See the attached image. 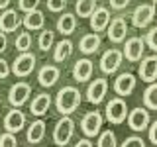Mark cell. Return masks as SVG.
I'll return each instance as SVG.
<instances>
[{"instance_id": "6da1fadb", "label": "cell", "mask_w": 157, "mask_h": 147, "mask_svg": "<svg viewBox=\"0 0 157 147\" xmlns=\"http://www.w3.org/2000/svg\"><path fill=\"white\" fill-rule=\"evenodd\" d=\"M81 90H78L77 86H63L61 90L57 92V98H55V108L59 114L63 116H71L73 112L78 110V106H81Z\"/></svg>"}, {"instance_id": "7a4b0ae2", "label": "cell", "mask_w": 157, "mask_h": 147, "mask_svg": "<svg viewBox=\"0 0 157 147\" xmlns=\"http://www.w3.org/2000/svg\"><path fill=\"white\" fill-rule=\"evenodd\" d=\"M73 135H75V122L71 116H63L53 130V143L59 147H65L73 139Z\"/></svg>"}, {"instance_id": "3957f363", "label": "cell", "mask_w": 157, "mask_h": 147, "mask_svg": "<svg viewBox=\"0 0 157 147\" xmlns=\"http://www.w3.org/2000/svg\"><path fill=\"white\" fill-rule=\"evenodd\" d=\"M104 112H106V120L114 126L128 120V104L122 96H116V98H112V100H108Z\"/></svg>"}, {"instance_id": "277c9868", "label": "cell", "mask_w": 157, "mask_h": 147, "mask_svg": "<svg viewBox=\"0 0 157 147\" xmlns=\"http://www.w3.org/2000/svg\"><path fill=\"white\" fill-rule=\"evenodd\" d=\"M102 124H104L102 114L98 110H90V112H86V114L82 116L81 130H82V134H85V137L90 139V137H96L102 131Z\"/></svg>"}, {"instance_id": "5b68a950", "label": "cell", "mask_w": 157, "mask_h": 147, "mask_svg": "<svg viewBox=\"0 0 157 147\" xmlns=\"http://www.w3.org/2000/svg\"><path fill=\"white\" fill-rule=\"evenodd\" d=\"M36 69V55L33 53H18V57L14 59L12 63V73L16 75L18 78H24V77H29Z\"/></svg>"}, {"instance_id": "8992f818", "label": "cell", "mask_w": 157, "mask_h": 147, "mask_svg": "<svg viewBox=\"0 0 157 147\" xmlns=\"http://www.w3.org/2000/svg\"><path fill=\"white\" fill-rule=\"evenodd\" d=\"M122 61H124V53H122L120 49L112 47V49H108V51L102 53V57H100V71L104 73V75H114L118 69H120Z\"/></svg>"}, {"instance_id": "52a82bcc", "label": "cell", "mask_w": 157, "mask_h": 147, "mask_svg": "<svg viewBox=\"0 0 157 147\" xmlns=\"http://www.w3.org/2000/svg\"><path fill=\"white\" fill-rule=\"evenodd\" d=\"M155 16H157V12H155V4L153 2L140 4V6L134 10V14H132V24H134V28L144 29V28H147L151 22H153Z\"/></svg>"}, {"instance_id": "ba28073f", "label": "cell", "mask_w": 157, "mask_h": 147, "mask_svg": "<svg viewBox=\"0 0 157 147\" xmlns=\"http://www.w3.org/2000/svg\"><path fill=\"white\" fill-rule=\"evenodd\" d=\"M29 94H32V86H29L28 82L20 81V82H16V85H12V88H10V92H8V102H10L14 108H22V106L29 100Z\"/></svg>"}, {"instance_id": "9c48e42d", "label": "cell", "mask_w": 157, "mask_h": 147, "mask_svg": "<svg viewBox=\"0 0 157 147\" xmlns=\"http://www.w3.org/2000/svg\"><path fill=\"white\" fill-rule=\"evenodd\" d=\"M144 49H145V41L144 37H130L124 41V57L130 63H137L144 59Z\"/></svg>"}, {"instance_id": "30bf717a", "label": "cell", "mask_w": 157, "mask_h": 147, "mask_svg": "<svg viewBox=\"0 0 157 147\" xmlns=\"http://www.w3.org/2000/svg\"><path fill=\"white\" fill-rule=\"evenodd\" d=\"M106 33H108V39L112 43H120V41H126V36H128V22L124 16H116L114 20H110L106 28Z\"/></svg>"}, {"instance_id": "8fae6325", "label": "cell", "mask_w": 157, "mask_h": 147, "mask_svg": "<svg viewBox=\"0 0 157 147\" xmlns=\"http://www.w3.org/2000/svg\"><path fill=\"white\" fill-rule=\"evenodd\" d=\"M106 92H108V81L106 78H94L86 88V100L90 104H100L106 98Z\"/></svg>"}, {"instance_id": "7c38bea8", "label": "cell", "mask_w": 157, "mask_h": 147, "mask_svg": "<svg viewBox=\"0 0 157 147\" xmlns=\"http://www.w3.org/2000/svg\"><path fill=\"white\" fill-rule=\"evenodd\" d=\"M128 126L134 131H144L147 126H149L151 118H149V110L147 108H134V110L128 114Z\"/></svg>"}, {"instance_id": "4fadbf2b", "label": "cell", "mask_w": 157, "mask_h": 147, "mask_svg": "<svg viewBox=\"0 0 157 147\" xmlns=\"http://www.w3.org/2000/svg\"><path fill=\"white\" fill-rule=\"evenodd\" d=\"M137 73H140V78L144 82H149V85L157 81V55H149V57L141 59Z\"/></svg>"}, {"instance_id": "5bb4252c", "label": "cell", "mask_w": 157, "mask_h": 147, "mask_svg": "<svg viewBox=\"0 0 157 147\" xmlns=\"http://www.w3.org/2000/svg\"><path fill=\"white\" fill-rule=\"evenodd\" d=\"M136 88V77L132 75V73H122V75L116 77L114 81V92L118 96H130L132 92H134Z\"/></svg>"}, {"instance_id": "9a60e30c", "label": "cell", "mask_w": 157, "mask_h": 147, "mask_svg": "<svg viewBox=\"0 0 157 147\" xmlns=\"http://www.w3.org/2000/svg\"><path fill=\"white\" fill-rule=\"evenodd\" d=\"M26 126V114L22 110H10L6 116H4V130L10 131V134H18V131L24 130Z\"/></svg>"}, {"instance_id": "2e32d148", "label": "cell", "mask_w": 157, "mask_h": 147, "mask_svg": "<svg viewBox=\"0 0 157 147\" xmlns=\"http://www.w3.org/2000/svg\"><path fill=\"white\" fill-rule=\"evenodd\" d=\"M22 26V18L16 10H2L0 14V32L10 33V32H16V29Z\"/></svg>"}, {"instance_id": "e0dca14e", "label": "cell", "mask_w": 157, "mask_h": 147, "mask_svg": "<svg viewBox=\"0 0 157 147\" xmlns=\"http://www.w3.org/2000/svg\"><path fill=\"white\" fill-rule=\"evenodd\" d=\"M110 10L104 8V6H96V10L92 12V16H90V28H92V32H96V33H100V32H104V29L108 28V24H110Z\"/></svg>"}, {"instance_id": "ac0fdd59", "label": "cell", "mask_w": 157, "mask_h": 147, "mask_svg": "<svg viewBox=\"0 0 157 147\" xmlns=\"http://www.w3.org/2000/svg\"><path fill=\"white\" fill-rule=\"evenodd\" d=\"M92 73H94V65H92L90 59H78L75 63V67H73V78H75L77 82H86L88 78L92 77Z\"/></svg>"}, {"instance_id": "d6986e66", "label": "cell", "mask_w": 157, "mask_h": 147, "mask_svg": "<svg viewBox=\"0 0 157 147\" xmlns=\"http://www.w3.org/2000/svg\"><path fill=\"white\" fill-rule=\"evenodd\" d=\"M59 75H61V73H59V69H57L55 65H43V67L37 71V82H39L41 86L49 88V86L57 85Z\"/></svg>"}, {"instance_id": "ffe728a7", "label": "cell", "mask_w": 157, "mask_h": 147, "mask_svg": "<svg viewBox=\"0 0 157 147\" xmlns=\"http://www.w3.org/2000/svg\"><path fill=\"white\" fill-rule=\"evenodd\" d=\"M49 106H51V96H49L47 92H39V94H36V98L29 102V112H32L33 116L41 118V116L47 114Z\"/></svg>"}, {"instance_id": "44dd1931", "label": "cell", "mask_w": 157, "mask_h": 147, "mask_svg": "<svg viewBox=\"0 0 157 147\" xmlns=\"http://www.w3.org/2000/svg\"><path fill=\"white\" fill-rule=\"evenodd\" d=\"M102 39L98 33H86V36L81 37V41H78V49H81V53H85V55H92V53L98 51V47H100Z\"/></svg>"}, {"instance_id": "7402d4cb", "label": "cell", "mask_w": 157, "mask_h": 147, "mask_svg": "<svg viewBox=\"0 0 157 147\" xmlns=\"http://www.w3.org/2000/svg\"><path fill=\"white\" fill-rule=\"evenodd\" d=\"M75 29H77V14L63 12L57 20V32L63 36H71Z\"/></svg>"}, {"instance_id": "603a6c76", "label": "cell", "mask_w": 157, "mask_h": 147, "mask_svg": "<svg viewBox=\"0 0 157 147\" xmlns=\"http://www.w3.org/2000/svg\"><path fill=\"white\" fill-rule=\"evenodd\" d=\"M45 122L43 120H36V122H32L28 127V141H29V145H37V143H41V139L45 137Z\"/></svg>"}, {"instance_id": "cb8c5ba5", "label": "cell", "mask_w": 157, "mask_h": 147, "mask_svg": "<svg viewBox=\"0 0 157 147\" xmlns=\"http://www.w3.org/2000/svg\"><path fill=\"white\" fill-rule=\"evenodd\" d=\"M22 24L26 26V29H29V32H36V29L43 28V24H45V16H43L41 10H32V12H28L26 16H24Z\"/></svg>"}, {"instance_id": "d4e9b609", "label": "cell", "mask_w": 157, "mask_h": 147, "mask_svg": "<svg viewBox=\"0 0 157 147\" xmlns=\"http://www.w3.org/2000/svg\"><path fill=\"white\" fill-rule=\"evenodd\" d=\"M71 53H73V41L71 39H61V41L53 47V59H55L57 63L67 61V59L71 57Z\"/></svg>"}, {"instance_id": "484cf974", "label": "cell", "mask_w": 157, "mask_h": 147, "mask_svg": "<svg viewBox=\"0 0 157 147\" xmlns=\"http://www.w3.org/2000/svg\"><path fill=\"white\" fill-rule=\"evenodd\" d=\"M96 10V0H77L75 2V14L81 18H90Z\"/></svg>"}, {"instance_id": "4316f807", "label": "cell", "mask_w": 157, "mask_h": 147, "mask_svg": "<svg viewBox=\"0 0 157 147\" xmlns=\"http://www.w3.org/2000/svg\"><path fill=\"white\" fill-rule=\"evenodd\" d=\"M144 104L147 110H157V82H151L144 90Z\"/></svg>"}, {"instance_id": "83f0119b", "label": "cell", "mask_w": 157, "mask_h": 147, "mask_svg": "<svg viewBox=\"0 0 157 147\" xmlns=\"http://www.w3.org/2000/svg\"><path fill=\"white\" fill-rule=\"evenodd\" d=\"M14 45H16L18 53H28L29 47H32V36H29V32H20V36L16 37Z\"/></svg>"}, {"instance_id": "f1b7e54d", "label": "cell", "mask_w": 157, "mask_h": 147, "mask_svg": "<svg viewBox=\"0 0 157 147\" xmlns=\"http://www.w3.org/2000/svg\"><path fill=\"white\" fill-rule=\"evenodd\" d=\"M98 147H118L116 134L112 130H104L98 135Z\"/></svg>"}, {"instance_id": "f546056e", "label": "cell", "mask_w": 157, "mask_h": 147, "mask_svg": "<svg viewBox=\"0 0 157 147\" xmlns=\"http://www.w3.org/2000/svg\"><path fill=\"white\" fill-rule=\"evenodd\" d=\"M53 41H55V36H53L51 29H43L41 33H39V39H37V45L41 51H49L53 45Z\"/></svg>"}, {"instance_id": "4dcf8cb0", "label": "cell", "mask_w": 157, "mask_h": 147, "mask_svg": "<svg viewBox=\"0 0 157 147\" xmlns=\"http://www.w3.org/2000/svg\"><path fill=\"white\" fill-rule=\"evenodd\" d=\"M144 41H145V45H147V47H149V49H153V51L157 53V26H155V28H151L149 32L145 33Z\"/></svg>"}, {"instance_id": "1f68e13d", "label": "cell", "mask_w": 157, "mask_h": 147, "mask_svg": "<svg viewBox=\"0 0 157 147\" xmlns=\"http://www.w3.org/2000/svg\"><path fill=\"white\" fill-rule=\"evenodd\" d=\"M0 147H18L16 134H10V131H4V134L0 135Z\"/></svg>"}, {"instance_id": "d6a6232c", "label": "cell", "mask_w": 157, "mask_h": 147, "mask_svg": "<svg viewBox=\"0 0 157 147\" xmlns=\"http://www.w3.org/2000/svg\"><path fill=\"white\" fill-rule=\"evenodd\" d=\"M18 6L22 12H32V10H37L39 6V0H18Z\"/></svg>"}, {"instance_id": "836d02e7", "label": "cell", "mask_w": 157, "mask_h": 147, "mask_svg": "<svg viewBox=\"0 0 157 147\" xmlns=\"http://www.w3.org/2000/svg\"><path fill=\"white\" fill-rule=\"evenodd\" d=\"M122 147H145V141L137 135H130V137H126V141L122 143Z\"/></svg>"}, {"instance_id": "e575fe53", "label": "cell", "mask_w": 157, "mask_h": 147, "mask_svg": "<svg viewBox=\"0 0 157 147\" xmlns=\"http://www.w3.org/2000/svg\"><path fill=\"white\" fill-rule=\"evenodd\" d=\"M67 6V0H47V8L51 12H63Z\"/></svg>"}, {"instance_id": "d590c367", "label": "cell", "mask_w": 157, "mask_h": 147, "mask_svg": "<svg viewBox=\"0 0 157 147\" xmlns=\"http://www.w3.org/2000/svg\"><path fill=\"white\" fill-rule=\"evenodd\" d=\"M128 4H130V0H110V8L114 10H124L128 8Z\"/></svg>"}, {"instance_id": "8d00e7d4", "label": "cell", "mask_w": 157, "mask_h": 147, "mask_svg": "<svg viewBox=\"0 0 157 147\" xmlns=\"http://www.w3.org/2000/svg\"><path fill=\"white\" fill-rule=\"evenodd\" d=\"M10 71H12V69H10V65L4 61V59H0V78H6V77L10 75Z\"/></svg>"}, {"instance_id": "74e56055", "label": "cell", "mask_w": 157, "mask_h": 147, "mask_svg": "<svg viewBox=\"0 0 157 147\" xmlns=\"http://www.w3.org/2000/svg\"><path fill=\"white\" fill-rule=\"evenodd\" d=\"M149 141L153 145H157V120L149 126Z\"/></svg>"}, {"instance_id": "f35d334b", "label": "cell", "mask_w": 157, "mask_h": 147, "mask_svg": "<svg viewBox=\"0 0 157 147\" xmlns=\"http://www.w3.org/2000/svg\"><path fill=\"white\" fill-rule=\"evenodd\" d=\"M8 49V37L4 32H0V53H4Z\"/></svg>"}, {"instance_id": "ab89813d", "label": "cell", "mask_w": 157, "mask_h": 147, "mask_svg": "<svg viewBox=\"0 0 157 147\" xmlns=\"http://www.w3.org/2000/svg\"><path fill=\"white\" fill-rule=\"evenodd\" d=\"M75 147H94V145H92V141L88 139V137H85V139H81Z\"/></svg>"}, {"instance_id": "60d3db41", "label": "cell", "mask_w": 157, "mask_h": 147, "mask_svg": "<svg viewBox=\"0 0 157 147\" xmlns=\"http://www.w3.org/2000/svg\"><path fill=\"white\" fill-rule=\"evenodd\" d=\"M10 2H12V0H0V10H6L10 6Z\"/></svg>"}, {"instance_id": "b9f144b4", "label": "cell", "mask_w": 157, "mask_h": 147, "mask_svg": "<svg viewBox=\"0 0 157 147\" xmlns=\"http://www.w3.org/2000/svg\"><path fill=\"white\" fill-rule=\"evenodd\" d=\"M151 2H153V4H155V2H157V0H151Z\"/></svg>"}, {"instance_id": "7bdbcfd3", "label": "cell", "mask_w": 157, "mask_h": 147, "mask_svg": "<svg viewBox=\"0 0 157 147\" xmlns=\"http://www.w3.org/2000/svg\"><path fill=\"white\" fill-rule=\"evenodd\" d=\"M28 147H32V145H28Z\"/></svg>"}]
</instances>
